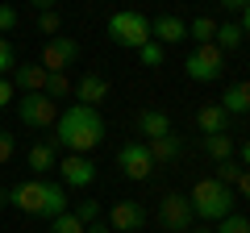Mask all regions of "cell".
<instances>
[{
  "mask_svg": "<svg viewBox=\"0 0 250 233\" xmlns=\"http://www.w3.org/2000/svg\"><path fill=\"white\" fill-rule=\"evenodd\" d=\"M4 204H9V188H0V208H4Z\"/></svg>",
  "mask_w": 250,
  "mask_h": 233,
  "instance_id": "60d3db41",
  "label": "cell"
},
{
  "mask_svg": "<svg viewBox=\"0 0 250 233\" xmlns=\"http://www.w3.org/2000/svg\"><path fill=\"white\" fill-rule=\"evenodd\" d=\"M25 162H29V171H34L38 179H42L46 171L59 167V146H54V142H34V146H29V154H25Z\"/></svg>",
  "mask_w": 250,
  "mask_h": 233,
  "instance_id": "2e32d148",
  "label": "cell"
},
{
  "mask_svg": "<svg viewBox=\"0 0 250 233\" xmlns=\"http://www.w3.org/2000/svg\"><path fill=\"white\" fill-rule=\"evenodd\" d=\"M46 75H50V71H46L42 63H17L9 79H13V88H21V92H42L46 88Z\"/></svg>",
  "mask_w": 250,
  "mask_h": 233,
  "instance_id": "9a60e30c",
  "label": "cell"
},
{
  "mask_svg": "<svg viewBox=\"0 0 250 233\" xmlns=\"http://www.w3.org/2000/svg\"><path fill=\"white\" fill-rule=\"evenodd\" d=\"M83 233H108V225H104V221H96V225H88Z\"/></svg>",
  "mask_w": 250,
  "mask_h": 233,
  "instance_id": "74e56055",
  "label": "cell"
},
{
  "mask_svg": "<svg viewBox=\"0 0 250 233\" xmlns=\"http://www.w3.org/2000/svg\"><path fill=\"white\" fill-rule=\"evenodd\" d=\"M188 38H192L196 46H208V42L217 38V21H213V17H196V21H188Z\"/></svg>",
  "mask_w": 250,
  "mask_h": 233,
  "instance_id": "7402d4cb",
  "label": "cell"
},
{
  "mask_svg": "<svg viewBox=\"0 0 250 233\" xmlns=\"http://www.w3.org/2000/svg\"><path fill=\"white\" fill-rule=\"evenodd\" d=\"M217 4H221L225 13H242V9H246V4H250V0H217Z\"/></svg>",
  "mask_w": 250,
  "mask_h": 233,
  "instance_id": "e575fe53",
  "label": "cell"
},
{
  "mask_svg": "<svg viewBox=\"0 0 250 233\" xmlns=\"http://www.w3.org/2000/svg\"><path fill=\"white\" fill-rule=\"evenodd\" d=\"M117 167H121L125 179H134V183H142V179L154 175V158H150V150H146V142H125L121 150H117Z\"/></svg>",
  "mask_w": 250,
  "mask_h": 233,
  "instance_id": "ba28073f",
  "label": "cell"
},
{
  "mask_svg": "<svg viewBox=\"0 0 250 233\" xmlns=\"http://www.w3.org/2000/svg\"><path fill=\"white\" fill-rule=\"evenodd\" d=\"M242 38H246V34H242V25H238V21H221V25H217L213 46H217L221 54H229V50H238V46H242Z\"/></svg>",
  "mask_w": 250,
  "mask_h": 233,
  "instance_id": "ffe728a7",
  "label": "cell"
},
{
  "mask_svg": "<svg viewBox=\"0 0 250 233\" xmlns=\"http://www.w3.org/2000/svg\"><path fill=\"white\" fill-rule=\"evenodd\" d=\"M9 104H17V88H13L9 75H0V108H9Z\"/></svg>",
  "mask_w": 250,
  "mask_h": 233,
  "instance_id": "d6a6232c",
  "label": "cell"
},
{
  "mask_svg": "<svg viewBox=\"0 0 250 233\" xmlns=\"http://www.w3.org/2000/svg\"><path fill=\"white\" fill-rule=\"evenodd\" d=\"M54 171H59L62 188H92L96 183V162L88 154H67V158H59Z\"/></svg>",
  "mask_w": 250,
  "mask_h": 233,
  "instance_id": "30bf717a",
  "label": "cell"
},
{
  "mask_svg": "<svg viewBox=\"0 0 250 233\" xmlns=\"http://www.w3.org/2000/svg\"><path fill=\"white\" fill-rule=\"evenodd\" d=\"M108 229L113 233H138L146 225V208H142V200H117L113 208H108Z\"/></svg>",
  "mask_w": 250,
  "mask_h": 233,
  "instance_id": "8fae6325",
  "label": "cell"
},
{
  "mask_svg": "<svg viewBox=\"0 0 250 233\" xmlns=\"http://www.w3.org/2000/svg\"><path fill=\"white\" fill-rule=\"evenodd\" d=\"M75 104H88V108H100L108 100V79L104 75H96V71H88V75H80V83H75Z\"/></svg>",
  "mask_w": 250,
  "mask_h": 233,
  "instance_id": "7c38bea8",
  "label": "cell"
},
{
  "mask_svg": "<svg viewBox=\"0 0 250 233\" xmlns=\"http://www.w3.org/2000/svg\"><path fill=\"white\" fill-rule=\"evenodd\" d=\"M59 25H62V21H59V13H54V9H46V13H38V34H59Z\"/></svg>",
  "mask_w": 250,
  "mask_h": 233,
  "instance_id": "f546056e",
  "label": "cell"
},
{
  "mask_svg": "<svg viewBox=\"0 0 250 233\" xmlns=\"http://www.w3.org/2000/svg\"><path fill=\"white\" fill-rule=\"evenodd\" d=\"M59 113H62L59 100H50L46 92H21V100H17V116L29 129H54Z\"/></svg>",
  "mask_w": 250,
  "mask_h": 233,
  "instance_id": "5b68a950",
  "label": "cell"
},
{
  "mask_svg": "<svg viewBox=\"0 0 250 233\" xmlns=\"http://www.w3.org/2000/svg\"><path fill=\"white\" fill-rule=\"evenodd\" d=\"M88 225L80 221V216L67 208V213H59V216H50V233H83Z\"/></svg>",
  "mask_w": 250,
  "mask_h": 233,
  "instance_id": "603a6c76",
  "label": "cell"
},
{
  "mask_svg": "<svg viewBox=\"0 0 250 233\" xmlns=\"http://www.w3.org/2000/svg\"><path fill=\"white\" fill-rule=\"evenodd\" d=\"M138 58H142V67H163V58H167V46H159L150 38L146 46H138Z\"/></svg>",
  "mask_w": 250,
  "mask_h": 233,
  "instance_id": "d4e9b609",
  "label": "cell"
},
{
  "mask_svg": "<svg viewBox=\"0 0 250 233\" xmlns=\"http://www.w3.org/2000/svg\"><path fill=\"white\" fill-rule=\"evenodd\" d=\"M205 154H208L213 162L233 158V137H229V134H205Z\"/></svg>",
  "mask_w": 250,
  "mask_h": 233,
  "instance_id": "44dd1931",
  "label": "cell"
},
{
  "mask_svg": "<svg viewBox=\"0 0 250 233\" xmlns=\"http://www.w3.org/2000/svg\"><path fill=\"white\" fill-rule=\"evenodd\" d=\"M13 29H17V9L0 4V34H13Z\"/></svg>",
  "mask_w": 250,
  "mask_h": 233,
  "instance_id": "1f68e13d",
  "label": "cell"
},
{
  "mask_svg": "<svg viewBox=\"0 0 250 233\" xmlns=\"http://www.w3.org/2000/svg\"><path fill=\"white\" fill-rule=\"evenodd\" d=\"M108 38L125 50H138V46L150 42V17H142L138 9H117L108 17Z\"/></svg>",
  "mask_w": 250,
  "mask_h": 233,
  "instance_id": "277c9868",
  "label": "cell"
},
{
  "mask_svg": "<svg viewBox=\"0 0 250 233\" xmlns=\"http://www.w3.org/2000/svg\"><path fill=\"white\" fill-rule=\"evenodd\" d=\"M46 96L50 100H62V96H71V79H67V71H54V75H46Z\"/></svg>",
  "mask_w": 250,
  "mask_h": 233,
  "instance_id": "cb8c5ba5",
  "label": "cell"
},
{
  "mask_svg": "<svg viewBox=\"0 0 250 233\" xmlns=\"http://www.w3.org/2000/svg\"><path fill=\"white\" fill-rule=\"evenodd\" d=\"M159 221L167 233H188L192 225H196V213H192V200L179 196V192H171V196L159 200Z\"/></svg>",
  "mask_w": 250,
  "mask_h": 233,
  "instance_id": "52a82bcc",
  "label": "cell"
},
{
  "mask_svg": "<svg viewBox=\"0 0 250 233\" xmlns=\"http://www.w3.org/2000/svg\"><path fill=\"white\" fill-rule=\"evenodd\" d=\"M238 25H242V34L250 38V4H246V9H242V21H238Z\"/></svg>",
  "mask_w": 250,
  "mask_h": 233,
  "instance_id": "8d00e7d4",
  "label": "cell"
},
{
  "mask_svg": "<svg viewBox=\"0 0 250 233\" xmlns=\"http://www.w3.org/2000/svg\"><path fill=\"white\" fill-rule=\"evenodd\" d=\"M233 192H238L242 200H250V167H246V171L238 175V183H233Z\"/></svg>",
  "mask_w": 250,
  "mask_h": 233,
  "instance_id": "836d02e7",
  "label": "cell"
},
{
  "mask_svg": "<svg viewBox=\"0 0 250 233\" xmlns=\"http://www.w3.org/2000/svg\"><path fill=\"white\" fill-rule=\"evenodd\" d=\"M13 154H17V137H13L9 129H0V167H4Z\"/></svg>",
  "mask_w": 250,
  "mask_h": 233,
  "instance_id": "4dcf8cb0",
  "label": "cell"
},
{
  "mask_svg": "<svg viewBox=\"0 0 250 233\" xmlns=\"http://www.w3.org/2000/svg\"><path fill=\"white\" fill-rule=\"evenodd\" d=\"M13 67H17V54H13L9 38L0 34V75H13Z\"/></svg>",
  "mask_w": 250,
  "mask_h": 233,
  "instance_id": "f1b7e54d",
  "label": "cell"
},
{
  "mask_svg": "<svg viewBox=\"0 0 250 233\" xmlns=\"http://www.w3.org/2000/svg\"><path fill=\"white\" fill-rule=\"evenodd\" d=\"M138 134H142V142L167 137L171 134V116L163 113V108H142V113H138Z\"/></svg>",
  "mask_w": 250,
  "mask_h": 233,
  "instance_id": "5bb4252c",
  "label": "cell"
},
{
  "mask_svg": "<svg viewBox=\"0 0 250 233\" xmlns=\"http://www.w3.org/2000/svg\"><path fill=\"white\" fill-rule=\"evenodd\" d=\"M242 162H246V167H250V137H246V142H242Z\"/></svg>",
  "mask_w": 250,
  "mask_h": 233,
  "instance_id": "f35d334b",
  "label": "cell"
},
{
  "mask_svg": "<svg viewBox=\"0 0 250 233\" xmlns=\"http://www.w3.org/2000/svg\"><path fill=\"white\" fill-rule=\"evenodd\" d=\"M196 125H200V134H229V113L221 104H200Z\"/></svg>",
  "mask_w": 250,
  "mask_h": 233,
  "instance_id": "e0dca14e",
  "label": "cell"
},
{
  "mask_svg": "<svg viewBox=\"0 0 250 233\" xmlns=\"http://www.w3.org/2000/svg\"><path fill=\"white\" fill-rule=\"evenodd\" d=\"M75 58H80V42H75V38H67V34L46 38V46H42V67H46L50 75L75 67Z\"/></svg>",
  "mask_w": 250,
  "mask_h": 233,
  "instance_id": "9c48e42d",
  "label": "cell"
},
{
  "mask_svg": "<svg viewBox=\"0 0 250 233\" xmlns=\"http://www.w3.org/2000/svg\"><path fill=\"white\" fill-rule=\"evenodd\" d=\"M217 233H250V216H238V213H229L225 221H217Z\"/></svg>",
  "mask_w": 250,
  "mask_h": 233,
  "instance_id": "484cf974",
  "label": "cell"
},
{
  "mask_svg": "<svg viewBox=\"0 0 250 233\" xmlns=\"http://www.w3.org/2000/svg\"><path fill=\"white\" fill-rule=\"evenodd\" d=\"M104 142V116L100 108H88V104H71L62 108L59 121H54V146L67 154H88Z\"/></svg>",
  "mask_w": 250,
  "mask_h": 233,
  "instance_id": "6da1fadb",
  "label": "cell"
},
{
  "mask_svg": "<svg viewBox=\"0 0 250 233\" xmlns=\"http://www.w3.org/2000/svg\"><path fill=\"white\" fill-rule=\"evenodd\" d=\"M71 213L80 216L83 225H96V221H100V204H96V200H80V204H75Z\"/></svg>",
  "mask_w": 250,
  "mask_h": 233,
  "instance_id": "83f0119b",
  "label": "cell"
},
{
  "mask_svg": "<svg viewBox=\"0 0 250 233\" xmlns=\"http://www.w3.org/2000/svg\"><path fill=\"white\" fill-rule=\"evenodd\" d=\"M150 38L159 46H175V42H184V38H188V21H179L175 13H163V17L150 21Z\"/></svg>",
  "mask_w": 250,
  "mask_h": 233,
  "instance_id": "4fadbf2b",
  "label": "cell"
},
{
  "mask_svg": "<svg viewBox=\"0 0 250 233\" xmlns=\"http://www.w3.org/2000/svg\"><path fill=\"white\" fill-rule=\"evenodd\" d=\"M9 204L13 208H21V213H29V216H59V213H67V188L62 183H50V179H25V183H17V188H9Z\"/></svg>",
  "mask_w": 250,
  "mask_h": 233,
  "instance_id": "7a4b0ae2",
  "label": "cell"
},
{
  "mask_svg": "<svg viewBox=\"0 0 250 233\" xmlns=\"http://www.w3.org/2000/svg\"><path fill=\"white\" fill-rule=\"evenodd\" d=\"M238 175H242V167H238L233 158H225V162H217V175H213V179H221L225 188H233V183H238Z\"/></svg>",
  "mask_w": 250,
  "mask_h": 233,
  "instance_id": "4316f807",
  "label": "cell"
},
{
  "mask_svg": "<svg viewBox=\"0 0 250 233\" xmlns=\"http://www.w3.org/2000/svg\"><path fill=\"white\" fill-rule=\"evenodd\" d=\"M184 75H188L192 83H217V79L225 75V54L217 50L213 42H208V46H196V50L184 58Z\"/></svg>",
  "mask_w": 250,
  "mask_h": 233,
  "instance_id": "8992f818",
  "label": "cell"
},
{
  "mask_svg": "<svg viewBox=\"0 0 250 233\" xmlns=\"http://www.w3.org/2000/svg\"><path fill=\"white\" fill-rule=\"evenodd\" d=\"M188 200H192V213H196L205 225H217V221H225V216L233 213V188H225V183L213 179V175L192 183Z\"/></svg>",
  "mask_w": 250,
  "mask_h": 233,
  "instance_id": "3957f363",
  "label": "cell"
},
{
  "mask_svg": "<svg viewBox=\"0 0 250 233\" xmlns=\"http://www.w3.org/2000/svg\"><path fill=\"white\" fill-rule=\"evenodd\" d=\"M188 233H217V229H208V225H192Z\"/></svg>",
  "mask_w": 250,
  "mask_h": 233,
  "instance_id": "ab89813d",
  "label": "cell"
},
{
  "mask_svg": "<svg viewBox=\"0 0 250 233\" xmlns=\"http://www.w3.org/2000/svg\"><path fill=\"white\" fill-rule=\"evenodd\" d=\"M221 108H225L229 116H246V113H250V79L229 83V88H225V96H221Z\"/></svg>",
  "mask_w": 250,
  "mask_h": 233,
  "instance_id": "ac0fdd59",
  "label": "cell"
},
{
  "mask_svg": "<svg viewBox=\"0 0 250 233\" xmlns=\"http://www.w3.org/2000/svg\"><path fill=\"white\" fill-rule=\"evenodd\" d=\"M146 150H150L154 167H163V162H175V158H179V150H184V142H179L175 134H167V137H154V142H146Z\"/></svg>",
  "mask_w": 250,
  "mask_h": 233,
  "instance_id": "d6986e66",
  "label": "cell"
},
{
  "mask_svg": "<svg viewBox=\"0 0 250 233\" xmlns=\"http://www.w3.org/2000/svg\"><path fill=\"white\" fill-rule=\"evenodd\" d=\"M29 4H34L38 13H46V9H59V0H29Z\"/></svg>",
  "mask_w": 250,
  "mask_h": 233,
  "instance_id": "d590c367",
  "label": "cell"
}]
</instances>
